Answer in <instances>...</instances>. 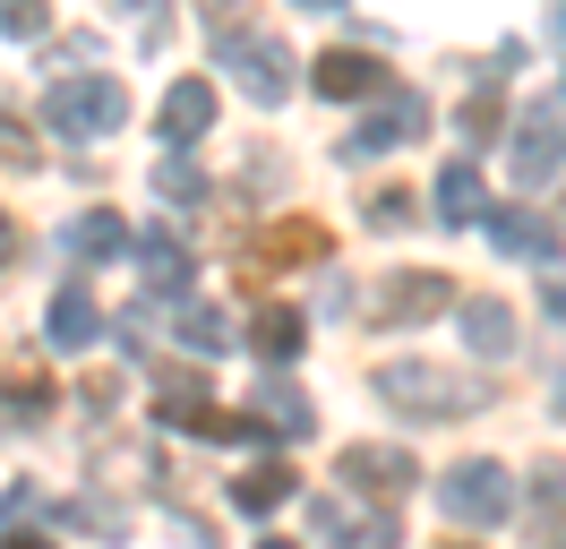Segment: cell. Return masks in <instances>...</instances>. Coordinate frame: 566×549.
<instances>
[{
  "mask_svg": "<svg viewBox=\"0 0 566 549\" xmlns=\"http://www.w3.org/2000/svg\"><path fill=\"white\" fill-rule=\"evenodd\" d=\"M378 395L412 421H472L481 412V377L463 370H438V361H387L378 370Z\"/></svg>",
  "mask_w": 566,
  "mask_h": 549,
  "instance_id": "1",
  "label": "cell"
},
{
  "mask_svg": "<svg viewBox=\"0 0 566 549\" xmlns=\"http://www.w3.org/2000/svg\"><path fill=\"white\" fill-rule=\"evenodd\" d=\"M43 121H52V137H112L129 121V95H120V77H104V69H77V77H61L43 95Z\"/></svg>",
  "mask_w": 566,
  "mask_h": 549,
  "instance_id": "2",
  "label": "cell"
},
{
  "mask_svg": "<svg viewBox=\"0 0 566 549\" xmlns=\"http://www.w3.org/2000/svg\"><path fill=\"white\" fill-rule=\"evenodd\" d=\"M214 52H223V69H232V86H241L249 103H283L292 95V52H283L275 34L232 27V34H214Z\"/></svg>",
  "mask_w": 566,
  "mask_h": 549,
  "instance_id": "3",
  "label": "cell"
},
{
  "mask_svg": "<svg viewBox=\"0 0 566 549\" xmlns=\"http://www.w3.org/2000/svg\"><path fill=\"white\" fill-rule=\"evenodd\" d=\"M438 507L455 515V524H506L515 515V480H506V464L472 455V464H455V473L438 480Z\"/></svg>",
  "mask_w": 566,
  "mask_h": 549,
  "instance_id": "4",
  "label": "cell"
},
{
  "mask_svg": "<svg viewBox=\"0 0 566 549\" xmlns=\"http://www.w3.org/2000/svg\"><path fill=\"white\" fill-rule=\"evenodd\" d=\"M506 172H515V189H549V180L566 172V112H558V103H532L524 121H515Z\"/></svg>",
  "mask_w": 566,
  "mask_h": 549,
  "instance_id": "5",
  "label": "cell"
},
{
  "mask_svg": "<svg viewBox=\"0 0 566 549\" xmlns=\"http://www.w3.org/2000/svg\"><path fill=\"white\" fill-rule=\"evenodd\" d=\"M438 309H455V274L421 267V274H387V283L360 301V318H369V327H412V318H438Z\"/></svg>",
  "mask_w": 566,
  "mask_h": 549,
  "instance_id": "6",
  "label": "cell"
},
{
  "mask_svg": "<svg viewBox=\"0 0 566 549\" xmlns=\"http://www.w3.org/2000/svg\"><path fill=\"white\" fill-rule=\"evenodd\" d=\"M335 232H326L318 215H292V224H266V232L249 240V274H275V267H318Z\"/></svg>",
  "mask_w": 566,
  "mask_h": 549,
  "instance_id": "7",
  "label": "cell"
},
{
  "mask_svg": "<svg viewBox=\"0 0 566 549\" xmlns=\"http://www.w3.org/2000/svg\"><path fill=\"white\" fill-rule=\"evenodd\" d=\"M421 130H429V103L412 95V86H387V103L344 137V155H387V146H412Z\"/></svg>",
  "mask_w": 566,
  "mask_h": 549,
  "instance_id": "8",
  "label": "cell"
},
{
  "mask_svg": "<svg viewBox=\"0 0 566 549\" xmlns=\"http://www.w3.org/2000/svg\"><path fill=\"white\" fill-rule=\"evenodd\" d=\"M335 473L353 480V489H369V498H403V489L421 480V464H412L403 446H344V455H335Z\"/></svg>",
  "mask_w": 566,
  "mask_h": 549,
  "instance_id": "9",
  "label": "cell"
},
{
  "mask_svg": "<svg viewBox=\"0 0 566 549\" xmlns=\"http://www.w3.org/2000/svg\"><path fill=\"white\" fill-rule=\"evenodd\" d=\"M310 86H318L326 103H360V95H387L395 77L378 61H369V52H353V43H335V52H326L318 69H310Z\"/></svg>",
  "mask_w": 566,
  "mask_h": 549,
  "instance_id": "10",
  "label": "cell"
},
{
  "mask_svg": "<svg viewBox=\"0 0 566 549\" xmlns=\"http://www.w3.org/2000/svg\"><path fill=\"white\" fill-rule=\"evenodd\" d=\"M490 240L506 258H558V224L549 215H532V206H497L490 215Z\"/></svg>",
  "mask_w": 566,
  "mask_h": 549,
  "instance_id": "11",
  "label": "cell"
},
{
  "mask_svg": "<svg viewBox=\"0 0 566 549\" xmlns=\"http://www.w3.org/2000/svg\"><path fill=\"white\" fill-rule=\"evenodd\" d=\"M0 404H18V421H52V377H43L35 352H18V361H0Z\"/></svg>",
  "mask_w": 566,
  "mask_h": 549,
  "instance_id": "12",
  "label": "cell"
},
{
  "mask_svg": "<svg viewBox=\"0 0 566 549\" xmlns=\"http://www.w3.org/2000/svg\"><path fill=\"white\" fill-rule=\"evenodd\" d=\"M43 327H52V343H61V352H77V343L104 335V309L86 301V283H61V292H52V309H43Z\"/></svg>",
  "mask_w": 566,
  "mask_h": 549,
  "instance_id": "13",
  "label": "cell"
},
{
  "mask_svg": "<svg viewBox=\"0 0 566 549\" xmlns=\"http://www.w3.org/2000/svg\"><path fill=\"white\" fill-rule=\"evenodd\" d=\"M129 258H138V274L155 283V292H172V301L189 292V249H180L172 232H138V240H129Z\"/></svg>",
  "mask_w": 566,
  "mask_h": 549,
  "instance_id": "14",
  "label": "cell"
},
{
  "mask_svg": "<svg viewBox=\"0 0 566 549\" xmlns=\"http://www.w3.org/2000/svg\"><path fill=\"white\" fill-rule=\"evenodd\" d=\"M258 421H266L275 438H310V429H318V404H310L292 377H266V386H258Z\"/></svg>",
  "mask_w": 566,
  "mask_h": 549,
  "instance_id": "15",
  "label": "cell"
},
{
  "mask_svg": "<svg viewBox=\"0 0 566 549\" xmlns=\"http://www.w3.org/2000/svg\"><path fill=\"white\" fill-rule=\"evenodd\" d=\"M207 130H214V86L207 77H180L172 95H164V137L189 146V137H207Z\"/></svg>",
  "mask_w": 566,
  "mask_h": 549,
  "instance_id": "16",
  "label": "cell"
},
{
  "mask_svg": "<svg viewBox=\"0 0 566 549\" xmlns=\"http://www.w3.org/2000/svg\"><path fill=\"white\" fill-rule=\"evenodd\" d=\"M120 249H129V224H120L112 206H86V215L70 224V258L77 267H104V258H120Z\"/></svg>",
  "mask_w": 566,
  "mask_h": 549,
  "instance_id": "17",
  "label": "cell"
},
{
  "mask_svg": "<svg viewBox=\"0 0 566 549\" xmlns=\"http://www.w3.org/2000/svg\"><path fill=\"white\" fill-rule=\"evenodd\" d=\"M463 343H472L481 361H506V352H515V309L506 301H463Z\"/></svg>",
  "mask_w": 566,
  "mask_h": 549,
  "instance_id": "18",
  "label": "cell"
},
{
  "mask_svg": "<svg viewBox=\"0 0 566 549\" xmlns=\"http://www.w3.org/2000/svg\"><path fill=\"white\" fill-rule=\"evenodd\" d=\"M249 343H258L266 361H292V352L310 343V318H301V309H283V301H266L258 318H249Z\"/></svg>",
  "mask_w": 566,
  "mask_h": 549,
  "instance_id": "19",
  "label": "cell"
},
{
  "mask_svg": "<svg viewBox=\"0 0 566 549\" xmlns=\"http://www.w3.org/2000/svg\"><path fill=\"white\" fill-rule=\"evenodd\" d=\"M532 541L541 549H566V473H532Z\"/></svg>",
  "mask_w": 566,
  "mask_h": 549,
  "instance_id": "20",
  "label": "cell"
},
{
  "mask_svg": "<svg viewBox=\"0 0 566 549\" xmlns=\"http://www.w3.org/2000/svg\"><path fill=\"white\" fill-rule=\"evenodd\" d=\"M292 489H301V473H292V464H249V473L232 480V507H249V515H266V507H283V498H292Z\"/></svg>",
  "mask_w": 566,
  "mask_h": 549,
  "instance_id": "21",
  "label": "cell"
},
{
  "mask_svg": "<svg viewBox=\"0 0 566 549\" xmlns=\"http://www.w3.org/2000/svg\"><path fill=\"white\" fill-rule=\"evenodd\" d=\"M180 343H189L198 361H223V352H232V327H223V309H207V301H180Z\"/></svg>",
  "mask_w": 566,
  "mask_h": 549,
  "instance_id": "22",
  "label": "cell"
},
{
  "mask_svg": "<svg viewBox=\"0 0 566 549\" xmlns=\"http://www.w3.org/2000/svg\"><path fill=\"white\" fill-rule=\"evenodd\" d=\"M438 215H447V224H481V172L472 164L438 172Z\"/></svg>",
  "mask_w": 566,
  "mask_h": 549,
  "instance_id": "23",
  "label": "cell"
},
{
  "mask_svg": "<svg viewBox=\"0 0 566 549\" xmlns=\"http://www.w3.org/2000/svg\"><path fill=\"white\" fill-rule=\"evenodd\" d=\"M155 198L198 206V198H207V172H198V164H180V155H172V164H155Z\"/></svg>",
  "mask_w": 566,
  "mask_h": 549,
  "instance_id": "24",
  "label": "cell"
},
{
  "mask_svg": "<svg viewBox=\"0 0 566 549\" xmlns=\"http://www.w3.org/2000/svg\"><path fill=\"white\" fill-rule=\"evenodd\" d=\"M43 27H52V0H0V34L9 43H35Z\"/></svg>",
  "mask_w": 566,
  "mask_h": 549,
  "instance_id": "25",
  "label": "cell"
},
{
  "mask_svg": "<svg viewBox=\"0 0 566 549\" xmlns=\"http://www.w3.org/2000/svg\"><path fill=\"white\" fill-rule=\"evenodd\" d=\"M412 189H378V198H369V224H378V232H403V224H412Z\"/></svg>",
  "mask_w": 566,
  "mask_h": 549,
  "instance_id": "26",
  "label": "cell"
},
{
  "mask_svg": "<svg viewBox=\"0 0 566 549\" xmlns=\"http://www.w3.org/2000/svg\"><path fill=\"white\" fill-rule=\"evenodd\" d=\"M497 130V95H472L463 103V137H490Z\"/></svg>",
  "mask_w": 566,
  "mask_h": 549,
  "instance_id": "27",
  "label": "cell"
},
{
  "mask_svg": "<svg viewBox=\"0 0 566 549\" xmlns=\"http://www.w3.org/2000/svg\"><path fill=\"white\" fill-rule=\"evenodd\" d=\"M120 9H138V18H146V43H164V34H172V18H164V0H120Z\"/></svg>",
  "mask_w": 566,
  "mask_h": 549,
  "instance_id": "28",
  "label": "cell"
},
{
  "mask_svg": "<svg viewBox=\"0 0 566 549\" xmlns=\"http://www.w3.org/2000/svg\"><path fill=\"white\" fill-rule=\"evenodd\" d=\"M18 258V224H9V206H0V267Z\"/></svg>",
  "mask_w": 566,
  "mask_h": 549,
  "instance_id": "29",
  "label": "cell"
},
{
  "mask_svg": "<svg viewBox=\"0 0 566 549\" xmlns=\"http://www.w3.org/2000/svg\"><path fill=\"white\" fill-rule=\"evenodd\" d=\"M549 318H566V283H558V274H549Z\"/></svg>",
  "mask_w": 566,
  "mask_h": 549,
  "instance_id": "30",
  "label": "cell"
},
{
  "mask_svg": "<svg viewBox=\"0 0 566 549\" xmlns=\"http://www.w3.org/2000/svg\"><path fill=\"white\" fill-rule=\"evenodd\" d=\"M9 549H52V541H35V532H18V541H9Z\"/></svg>",
  "mask_w": 566,
  "mask_h": 549,
  "instance_id": "31",
  "label": "cell"
},
{
  "mask_svg": "<svg viewBox=\"0 0 566 549\" xmlns=\"http://www.w3.org/2000/svg\"><path fill=\"white\" fill-rule=\"evenodd\" d=\"M301 9H344V0H301Z\"/></svg>",
  "mask_w": 566,
  "mask_h": 549,
  "instance_id": "32",
  "label": "cell"
},
{
  "mask_svg": "<svg viewBox=\"0 0 566 549\" xmlns=\"http://www.w3.org/2000/svg\"><path fill=\"white\" fill-rule=\"evenodd\" d=\"M258 549H292V541H258Z\"/></svg>",
  "mask_w": 566,
  "mask_h": 549,
  "instance_id": "33",
  "label": "cell"
},
{
  "mask_svg": "<svg viewBox=\"0 0 566 549\" xmlns=\"http://www.w3.org/2000/svg\"><path fill=\"white\" fill-rule=\"evenodd\" d=\"M0 130H9V121H0Z\"/></svg>",
  "mask_w": 566,
  "mask_h": 549,
  "instance_id": "34",
  "label": "cell"
}]
</instances>
